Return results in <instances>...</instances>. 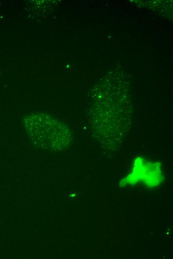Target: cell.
<instances>
[{
  "label": "cell",
  "mask_w": 173,
  "mask_h": 259,
  "mask_svg": "<svg viewBox=\"0 0 173 259\" xmlns=\"http://www.w3.org/2000/svg\"><path fill=\"white\" fill-rule=\"evenodd\" d=\"M26 132L40 146L60 148L68 144L71 137L68 127L62 122L44 114H32L23 122Z\"/></svg>",
  "instance_id": "obj_1"
}]
</instances>
